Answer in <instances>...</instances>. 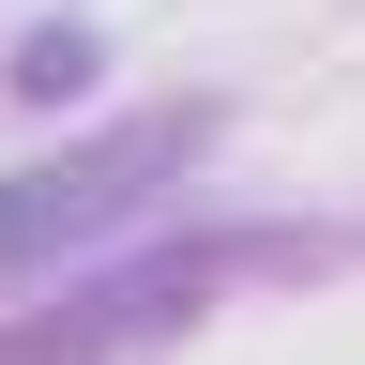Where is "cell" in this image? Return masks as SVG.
<instances>
[{"instance_id":"cell-2","label":"cell","mask_w":365,"mask_h":365,"mask_svg":"<svg viewBox=\"0 0 365 365\" xmlns=\"http://www.w3.org/2000/svg\"><path fill=\"white\" fill-rule=\"evenodd\" d=\"M76 76H91L76 31H31V46H16V91H76Z\"/></svg>"},{"instance_id":"cell-1","label":"cell","mask_w":365,"mask_h":365,"mask_svg":"<svg viewBox=\"0 0 365 365\" xmlns=\"http://www.w3.org/2000/svg\"><path fill=\"white\" fill-rule=\"evenodd\" d=\"M198 137H213L198 107H153V122H107V137H76V153L16 168V182H0V274H31V259L91 244V228H122L168 168H198Z\"/></svg>"}]
</instances>
